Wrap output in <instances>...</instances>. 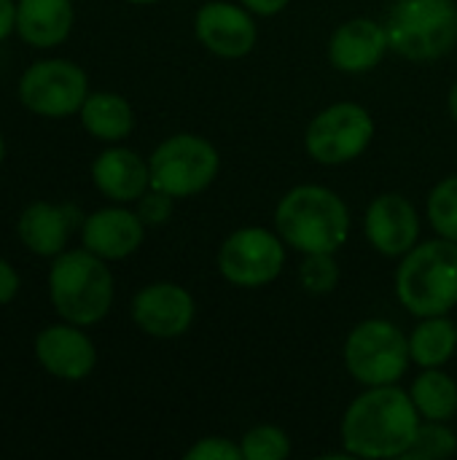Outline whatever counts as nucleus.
<instances>
[{"label": "nucleus", "mask_w": 457, "mask_h": 460, "mask_svg": "<svg viewBox=\"0 0 457 460\" xmlns=\"http://www.w3.org/2000/svg\"><path fill=\"white\" fill-rule=\"evenodd\" d=\"M94 186L113 202L140 199L151 189V170L129 148H108L92 164Z\"/></svg>", "instance_id": "a211bd4d"}, {"label": "nucleus", "mask_w": 457, "mask_h": 460, "mask_svg": "<svg viewBox=\"0 0 457 460\" xmlns=\"http://www.w3.org/2000/svg\"><path fill=\"white\" fill-rule=\"evenodd\" d=\"M48 296L54 310L75 326L102 321L113 305V275L105 259L92 251H62L48 270Z\"/></svg>", "instance_id": "7ed1b4c3"}, {"label": "nucleus", "mask_w": 457, "mask_h": 460, "mask_svg": "<svg viewBox=\"0 0 457 460\" xmlns=\"http://www.w3.org/2000/svg\"><path fill=\"white\" fill-rule=\"evenodd\" d=\"M129 3H151V0H129Z\"/></svg>", "instance_id": "72a5a7b5"}, {"label": "nucleus", "mask_w": 457, "mask_h": 460, "mask_svg": "<svg viewBox=\"0 0 457 460\" xmlns=\"http://www.w3.org/2000/svg\"><path fill=\"white\" fill-rule=\"evenodd\" d=\"M242 456L245 460H286L291 456V442L283 429L277 426H256L250 429L242 442Z\"/></svg>", "instance_id": "393cba45"}, {"label": "nucleus", "mask_w": 457, "mask_h": 460, "mask_svg": "<svg viewBox=\"0 0 457 460\" xmlns=\"http://www.w3.org/2000/svg\"><path fill=\"white\" fill-rule=\"evenodd\" d=\"M391 49L385 24L372 19H350L339 24L329 40V59L342 73H366Z\"/></svg>", "instance_id": "dca6fc26"}, {"label": "nucleus", "mask_w": 457, "mask_h": 460, "mask_svg": "<svg viewBox=\"0 0 457 460\" xmlns=\"http://www.w3.org/2000/svg\"><path fill=\"white\" fill-rule=\"evenodd\" d=\"M428 218L434 229L457 243V175L444 178L428 197Z\"/></svg>", "instance_id": "b1692460"}, {"label": "nucleus", "mask_w": 457, "mask_h": 460, "mask_svg": "<svg viewBox=\"0 0 457 460\" xmlns=\"http://www.w3.org/2000/svg\"><path fill=\"white\" fill-rule=\"evenodd\" d=\"M221 167L215 146L199 135H172L167 137L148 159L151 189H159L170 197H191L207 189Z\"/></svg>", "instance_id": "0eeeda50"}, {"label": "nucleus", "mask_w": 457, "mask_h": 460, "mask_svg": "<svg viewBox=\"0 0 457 460\" xmlns=\"http://www.w3.org/2000/svg\"><path fill=\"white\" fill-rule=\"evenodd\" d=\"M78 224L83 221L73 205L32 202L19 216L16 232L24 248L32 251L35 256H59Z\"/></svg>", "instance_id": "f3484780"}, {"label": "nucleus", "mask_w": 457, "mask_h": 460, "mask_svg": "<svg viewBox=\"0 0 457 460\" xmlns=\"http://www.w3.org/2000/svg\"><path fill=\"white\" fill-rule=\"evenodd\" d=\"M457 348V326L444 315L426 318L409 337L412 361L423 369L442 367L453 358Z\"/></svg>", "instance_id": "412c9836"}, {"label": "nucleus", "mask_w": 457, "mask_h": 460, "mask_svg": "<svg viewBox=\"0 0 457 460\" xmlns=\"http://www.w3.org/2000/svg\"><path fill=\"white\" fill-rule=\"evenodd\" d=\"M457 450V437L439 420H428L420 423L417 437L412 442V447L407 450V460H439L450 458Z\"/></svg>", "instance_id": "5701e85b"}, {"label": "nucleus", "mask_w": 457, "mask_h": 460, "mask_svg": "<svg viewBox=\"0 0 457 460\" xmlns=\"http://www.w3.org/2000/svg\"><path fill=\"white\" fill-rule=\"evenodd\" d=\"M286 264L283 237L261 226H245L226 237L218 251L221 275L242 288H259L272 283Z\"/></svg>", "instance_id": "9d476101"}, {"label": "nucleus", "mask_w": 457, "mask_h": 460, "mask_svg": "<svg viewBox=\"0 0 457 460\" xmlns=\"http://www.w3.org/2000/svg\"><path fill=\"white\" fill-rule=\"evenodd\" d=\"M35 356L40 367L59 380H83L97 364L92 340L75 323H57L35 337Z\"/></svg>", "instance_id": "4468645a"}, {"label": "nucleus", "mask_w": 457, "mask_h": 460, "mask_svg": "<svg viewBox=\"0 0 457 460\" xmlns=\"http://www.w3.org/2000/svg\"><path fill=\"white\" fill-rule=\"evenodd\" d=\"M396 294L417 318L447 315L457 305V243L442 237L415 245L399 267Z\"/></svg>", "instance_id": "20e7f679"}, {"label": "nucleus", "mask_w": 457, "mask_h": 460, "mask_svg": "<svg viewBox=\"0 0 457 460\" xmlns=\"http://www.w3.org/2000/svg\"><path fill=\"white\" fill-rule=\"evenodd\" d=\"M366 237L382 256H407L420 237V218L404 194H380L366 210Z\"/></svg>", "instance_id": "ddd939ff"}, {"label": "nucleus", "mask_w": 457, "mask_h": 460, "mask_svg": "<svg viewBox=\"0 0 457 460\" xmlns=\"http://www.w3.org/2000/svg\"><path fill=\"white\" fill-rule=\"evenodd\" d=\"M16 30V5L13 0H0V40Z\"/></svg>", "instance_id": "c756f323"}, {"label": "nucleus", "mask_w": 457, "mask_h": 460, "mask_svg": "<svg viewBox=\"0 0 457 460\" xmlns=\"http://www.w3.org/2000/svg\"><path fill=\"white\" fill-rule=\"evenodd\" d=\"M450 113H453V119L457 121V81L455 86H453V92H450Z\"/></svg>", "instance_id": "2f4dec72"}, {"label": "nucleus", "mask_w": 457, "mask_h": 460, "mask_svg": "<svg viewBox=\"0 0 457 460\" xmlns=\"http://www.w3.org/2000/svg\"><path fill=\"white\" fill-rule=\"evenodd\" d=\"M16 294H19V275L5 259H0V305H8Z\"/></svg>", "instance_id": "c85d7f7f"}, {"label": "nucleus", "mask_w": 457, "mask_h": 460, "mask_svg": "<svg viewBox=\"0 0 457 460\" xmlns=\"http://www.w3.org/2000/svg\"><path fill=\"white\" fill-rule=\"evenodd\" d=\"M409 396L420 418L426 420L447 423L457 412V383L447 372H439V367H431L423 375H417Z\"/></svg>", "instance_id": "4be33fe9"}, {"label": "nucleus", "mask_w": 457, "mask_h": 460, "mask_svg": "<svg viewBox=\"0 0 457 460\" xmlns=\"http://www.w3.org/2000/svg\"><path fill=\"white\" fill-rule=\"evenodd\" d=\"M417 429L420 412L412 396L396 385H374L347 407L342 445L356 458H404Z\"/></svg>", "instance_id": "f257e3e1"}, {"label": "nucleus", "mask_w": 457, "mask_h": 460, "mask_svg": "<svg viewBox=\"0 0 457 460\" xmlns=\"http://www.w3.org/2000/svg\"><path fill=\"white\" fill-rule=\"evenodd\" d=\"M275 226L299 253H337L350 234V210L326 186H296L277 202Z\"/></svg>", "instance_id": "f03ea898"}, {"label": "nucleus", "mask_w": 457, "mask_h": 460, "mask_svg": "<svg viewBox=\"0 0 457 460\" xmlns=\"http://www.w3.org/2000/svg\"><path fill=\"white\" fill-rule=\"evenodd\" d=\"M132 321L156 340H175L194 323V299L175 283H151L132 302Z\"/></svg>", "instance_id": "9b49d317"}, {"label": "nucleus", "mask_w": 457, "mask_h": 460, "mask_svg": "<svg viewBox=\"0 0 457 460\" xmlns=\"http://www.w3.org/2000/svg\"><path fill=\"white\" fill-rule=\"evenodd\" d=\"M3 156H5V143H3V135H0V164H3Z\"/></svg>", "instance_id": "473e14b6"}, {"label": "nucleus", "mask_w": 457, "mask_h": 460, "mask_svg": "<svg viewBox=\"0 0 457 460\" xmlns=\"http://www.w3.org/2000/svg\"><path fill=\"white\" fill-rule=\"evenodd\" d=\"M374 137V121L358 102H337L321 111L310 127L304 146L321 164H345L358 159Z\"/></svg>", "instance_id": "1a4fd4ad"}, {"label": "nucleus", "mask_w": 457, "mask_h": 460, "mask_svg": "<svg viewBox=\"0 0 457 460\" xmlns=\"http://www.w3.org/2000/svg\"><path fill=\"white\" fill-rule=\"evenodd\" d=\"M89 97L86 73L70 59H40L19 78V100L43 119H65L81 111Z\"/></svg>", "instance_id": "6e6552de"}, {"label": "nucleus", "mask_w": 457, "mask_h": 460, "mask_svg": "<svg viewBox=\"0 0 457 460\" xmlns=\"http://www.w3.org/2000/svg\"><path fill=\"white\" fill-rule=\"evenodd\" d=\"M172 202L175 197L159 191V189H151L140 197V205H137V216L143 218V224H151V226H159L164 224L170 216H172Z\"/></svg>", "instance_id": "cd10ccee"}, {"label": "nucleus", "mask_w": 457, "mask_h": 460, "mask_svg": "<svg viewBox=\"0 0 457 460\" xmlns=\"http://www.w3.org/2000/svg\"><path fill=\"white\" fill-rule=\"evenodd\" d=\"M81 124L83 129L105 143H116L127 137L135 127L132 105L116 92H94L81 105Z\"/></svg>", "instance_id": "aec40b11"}, {"label": "nucleus", "mask_w": 457, "mask_h": 460, "mask_svg": "<svg viewBox=\"0 0 457 460\" xmlns=\"http://www.w3.org/2000/svg\"><path fill=\"white\" fill-rule=\"evenodd\" d=\"M409 361V340L399 326L382 318L358 323L345 342L347 372L369 388L396 385L407 375Z\"/></svg>", "instance_id": "423d86ee"}, {"label": "nucleus", "mask_w": 457, "mask_h": 460, "mask_svg": "<svg viewBox=\"0 0 457 460\" xmlns=\"http://www.w3.org/2000/svg\"><path fill=\"white\" fill-rule=\"evenodd\" d=\"M242 5H245L248 11H253V13L275 16V13H280V11L288 5V0H242Z\"/></svg>", "instance_id": "7c9ffc66"}, {"label": "nucleus", "mask_w": 457, "mask_h": 460, "mask_svg": "<svg viewBox=\"0 0 457 460\" xmlns=\"http://www.w3.org/2000/svg\"><path fill=\"white\" fill-rule=\"evenodd\" d=\"M197 38L202 46L218 57L240 59L256 46V22L253 16L234 3H207L197 11L194 19Z\"/></svg>", "instance_id": "f8f14e48"}, {"label": "nucleus", "mask_w": 457, "mask_h": 460, "mask_svg": "<svg viewBox=\"0 0 457 460\" xmlns=\"http://www.w3.org/2000/svg\"><path fill=\"white\" fill-rule=\"evenodd\" d=\"M391 49L412 62L444 57L457 43L455 0H399L385 22Z\"/></svg>", "instance_id": "39448f33"}, {"label": "nucleus", "mask_w": 457, "mask_h": 460, "mask_svg": "<svg viewBox=\"0 0 457 460\" xmlns=\"http://www.w3.org/2000/svg\"><path fill=\"white\" fill-rule=\"evenodd\" d=\"M186 460H245V456H242V447L234 445L232 439L207 437L186 453Z\"/></svg>", "instance_id": "bb28decb"}, {"label": "nucleus", "mask_w": 457, "mask_h": 460, "mask_svg": "<svg viewBox=\"0 0 457 460\" xmlns=\"http://www.w3.org/2000/svg\"><path fill=\"white\" fill-rule=\"evenodd\" d=\"M145 237V224L137 213L127 208H105L83 218L81 243L86 251L105 261L132 256Z\"/></svg>", "instance_id": "2eb2a0df"}, {"label": "nucleus", "mask_w": 457, "mask_h": 460, "mask_svg": "<svg viewBox=\"0 0 457 460\" xmlns=\"http://www.w3.org/2000/svg\"><path fill=\"white\" fill-rule=\"evenodd\" d=\"M70 0H19L16 3V32L35 49L59 46L73 30Z\"/></svg>", "instance_id": "6ab92c4d"}, {"label": "nucleus", "mask_w": 457, "mask_h": 460, "mask_svg": "<svg viewBox=\"0 0 457 460\" xmlns=\"http://www.w3.org/2000/svg\"><path fill=\"white\" fill-rule=\"evenodd\" d=\"M302 286L310 294H329L339 283V267L334 261V253H307V261L302 264Z\"/></svg>", "instance_id": "a878e982"}]
</instances>
